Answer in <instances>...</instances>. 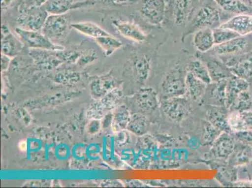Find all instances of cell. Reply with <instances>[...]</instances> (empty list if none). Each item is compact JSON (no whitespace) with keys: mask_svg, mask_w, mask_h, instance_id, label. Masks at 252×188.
Segmentation results:
<instances>
[{"mask_svg":"<svg viewBox=\"0 0 252 188\" xmlns=\"http://www.w3.org/2000/svg\"><path fill=\"white\" fill-rule=\"evenodd\" d=\"M248 47L246 39L243 36L236 38L228 41V42L215 45L213 48L215 54L220 56H228V55L240 54Z\"/></svg>","mask_w":252,"mask_h":188,"instance_id":"obj_17","label":"cell"},{"mask_svg":"<svg viewBox=\"0 0 252 188\" xmlns=\"http://www.w3.org/2000/svg\"><path fill=\"white\" fill-rule=\"evenodd\" d=\"M213 33H214L215 45L221 44L240 36L231 30L222 29L219 27L213 29Z\"/></svg>","mask_w":252,"mask_h":188,"instance_id":"obj_31","label":"cell"},{"mask_svg":"<svg viewBox=\"0 0 252 188\" xmlns=\"http://www.w3.org/2000/svg\"><path fill=\"white\" fill-rule=\"evenodd\" d=\"M223 132L221 130L218 129L214 125H212L209 121H208L204 126L203 132V141L206 144H213L220 135Z\"/></svg>","mask_w":252,"mask_h":188,"instance_id":"obj_33","label":"cell"},{"mask_svg":"<svg viewBox=\"0 0 252 188\" xmlns=\"http://www.w3.org/2000/svg\"><path fill=\"white\" fill-rule=\"evenodd\" d=\"M227 79L221 80L216 82V86L212 91V98H214L217 104L225 105Z\"/></svg>","mask_w":252,"mask_h":188,"instance_id":"obj_32","label":"cell"},{"mask_svg":"<svg viewBox=\"0 0 252 188\" xmlns=\"http://www.w3.org/2000/svg\"><path fill=\"white\" fill-rule=\"evenodd\" d=\"M24 45L13 35L6 23L1 25V50L4 56L13 57L23 49Z\"/></svg>","mask_w":252,"mask_h":188,"instance_id":"obj_11","label":"cell"},{"mask_svg":"<svg viewBox=\"0 0 252 188\" xmlns=\"http://www.w3.org/2000/svg\"><path fill=\"white\" fill-rule=\"evenodd\" d=\"M191 11V0H175L173 17L176 25L185 26Z\"/></svg>","mask_w":252,"mask_h":188,"instance_id":"obj_22","label":"cell"},{"mask_svg":"<svg viewBox=\"0 0 252 188\" xmlns=\"http://www.w3.org/2000/svg\"><path fill=\"white\" fill-rule=\"evenodd\" d=\"M222 29L231 30L240 36L252 33V14L242 13L230 18L228 21L219 25Z\"/></svg>","mask_w":252,"mask_h":188,"instance_id":"obj_10","label":"cell"},{"mask_svg":"<svg viewBox=\"0 0 252 188\" xmlns=\"http://www.w3.org/2000/svg\"><path fill=\"white\" fill-rule=\"evenodd\" d=\"M187 71L183 66L176 65L167 73L161 86L164 97H182L187 94Z\"/></svg>","mask_w":252,"mask_h":188,"instance_id":"obj_2","label":"cell"},{"mask_svg":"<svg viewBox=\"0 0 252 188\" xmlns=\"http://www.w3.org/2000/svg\"><path fill=\"white\" fill-rule=\"evenodd\" d=\"M186 87H187V94L191 100L197 101L200 100L205 95L207 84L204 83L200 79H197L191 72L187 71V76H186Z\"/></svg>","mask_w":252,"mask_h":188,"instance_id":"obj_19","label":"cell"},{"mask_svg":"<svg viewBox=\"0 0 252 188\" xmlns=\"http://www.w3.org/2000/svg\"><path fill=\"white\" fill-rule=\"evenodd\" d=\"M223 10L229 13L242 14L249 13L251 8L241 0H215Z\"/></svg>","mask_w":252,"mask_h":188,"instance_id":"obj_26","label":"cell"},{"mask_svg":"<svg viewBox=\"0 0 252 188\" xmlns=\"http://www.w3.org/2000/svg\"><path fill=\"white\" fill-rule=\"evenodd\" d=\"M160 107L165 115L175 122L185 120L192 112L191 103L183 96L164 97L160 100Z\"/></svg>","mask_w":252,"mask_h":188,"instance_id":"obj_4","label":"cell"},{"mask_svg":"<svg viewBox=\"0 0 252 188\" xmlns=\"http://www.w3.org/2000/svg\"><path fill=\"white\" fill-rule=\"evenodd\" d=\"M208 70H209L212 82H217L220 80L227 79L232 75V73L228 69L224 64L217 61V60L211 59L207 63Z\"/></svg>","mask_w":252,"mask_h":188,"instance_id":"obj_24","label":"cell"},{"mask_svg":"<svg viewBox=\"0 0 252 188\" xmlns=\"http://www.w3.org/2000/svg\"><path fill=\"white\" fill-rule=\"evenodd\" d=\"M15 0H1L2 14H4L14 3Z\"/></svg>","mask_w":252,"mask_h":188,"instance_id":"obj_37","label":"cell"},{"mask_svg":"<svg viewBox=\"0 0 252 188\" xmlns=\"http://www.w3.org/2000/svg\"></svg>","mask_w":252,"mask_h":188,"instance_id":"obj_41","label":"cell"},{"mask_svg":"<svg viewBox=\"0 0 252 188\" xmlns=\"http://www.w3.org/2000/svg\"><path fill=\"white\" fill-rule=\"evenodd\" d=\"M9 62H10V60H9L7 56H4V55L3 54L1 58L2 68H6L7 67Z\"/></svg>","mask_w":252,"mask_h":188,"instance_id":"obj_38","label":"cell"},{"mask_svg":"<svg viewBox=\"0 0 252 188\" xmlns=\"http://www.w3.org/2000/svg\"><path fill=\"white\" fill-rule=\"evenodd\" d=\"M223 63L233 75L252 81V50L224 59Z\"/></svg>","mask_w":252,"mask_h":188,"instance_id":"obj_6","label":"cell"},{"mask_svg":"<svg viewBox=\"0 0 252 188\" xmlns=\"http://www.w3.org/2000/svg\"></svg>","mask_w":252,"mask_h":188,"instance_id":"obj_40","label":"cell"},{"mask_svg":"<svg viewBox=\"0 0 252 188\" xmlns=\"http://www.w3.org/2000/svg\"><path fill=\"white\" fill-rule=\"evenodd\" d=\"M187 70L204 83L207 85L212 83V78H211L206 63L200 60H194L191 62L188 66Z\"/></svg>","mask_w":252,"mask_h":188,"instance_id":"obj_25","label":"cell"},{"mask_svg":"<svg viewBox=\"0 0 252 188\" xmlns=\"http://www.w3.org/2000/svg\"><path fill=\"white\" fill-rule=\"evenodd\" d=\"M193 44L196 49L201 53L213 49L215 45L213 30L210 27L198 30L193 36Z\"/></svg>","mask_w":252,"mask_h":188,"instance_id":"obj_18","label":"cell"},{"mask_svg":"<svg viewBox=\"0 0 252 188\" xmlns=\"http://www.w3.org/2000/svg\"><path fill=\"white\" fill-rule=\"evenodd\" d=\"M47 0H19L17 4V11H20L26 9L39 7L45 3Z\"/></svg>","mask_w":252,"mask_h":188,"instance_id":"obj_35","label":"cell"},{"mask_svg":"<svg viewBox=\"0 0 252 188\" xmlns=\"http://www.w3.org/2000/svg\"><path fill=\"white\" fill-rule=\"evenodd\" d=\"M112 25L121 35L137 43H143L146 40L147 35L140 27L134 22L114 19Z\"/></svg>","mask_w":252,"mask_h":188,"instance_id":"obj_9","label":"cell"},{"mask_svg":"<svg viewBox=\"0 0 252 188\" xmlns=\"http://www.w3.org/2000/svg\"><path fill=\"white\" fill-rule=\"evenodd\" d=\"M72 29H75L82 35L90 36V37L95 39L100 37V36L111 35L98 25L93 22L72 23Z\"/></svg>","mask_w":252,"mask_h":188,"instance_id":"obj_23","label":"cell"},{"mask_svg":"<svg viewBox=\"0 0 252 188\" xmlns=\"http://www.w3.org/2000/svg\"><path fill=\"white\" fill-rule=\"evenodd\" d=\"M129 66L135 77L141 82H145L150 75L151 61L146 54L135 55L129 61Z\"/></svg>","mask_w":252,"mask_h":188,"instance_id":"obj_15","label":"cell"},{"mask_svg":"<svg viewBox=\"0 0 252 188\" xmlns=\"http://www.w3.org/2000/svg\"><path fill=\"white\" fill-rule=\"evenodd\" d=\"M95 40L98 46L104 50L107 56H109L123 45L120 40L112 35L100 36Z\"/></svg>","mask_w":252,"mask_h":188,"instance_id":"obj_27","label":"cell"},{"mask_svg":"<svg viewBox=\"0 0 252 188\" xmlns=\"http://www.w3.org/2000/svg\"><path fill=\"white\" fill-rule=\"evenodd\" d=\"M15 33L25 47L46 50H63V46L53 43L41 31H31L15 27Z\"/></svg>","mask_w":252,"mask_h":188,"instance_id":"obj_5","label":"cell"},{"mask_svg":"<svg viewBox=\"0 0 252 188\" xmlns=\"http://www.w3.org/2000/svg\"><path fill=\"white\" fill-rule=\"evenodd\" d=\"M230 157V162L233 166H246L252 159V144L244 143L236 146Z\"/></svg>","mask_w":252,"mask_h":188,"instance_id":"obj_21","label":"cell"},{"mask_svg":"<svg viewBox=\"0 0 252 188\" xmlns=\"http://www.w3.org/2000/svg\"><path fill=\"white\" fill-rule=\"evenodd\" d=\"M72 24L70 15L68 13L50 15L41 31L53 43L65 42L72 31Z\"/></svg>","mask_w":252,"mask_h":188,"instance_id":"obj_1","label":"cell"},{"mask_svg":"<svg viewBox=\"0 0 252 188\" xmlns=\"http://www.w3.org/2000/svg\"><path fill=\"white\" fill-rule=\"evenodd\" d=\"M227 119L229 127L232 131L238 132L252 130V110L231 111Z\"/></svg>","mask_w":252,"mask_h":188,"instance_id":"obj_12","label":"cell"},{"mask_svg":"<svg viewBox=\"0 0 252 188\" xmlns=\"http://www.w3.org/2000/svg\"><path fill=\"white\" fill-rule=\"evenodd\" d=\"M84 0H47L43 6L50 15H60L78 10Z\"/></svg>","mask_w":252,"mask_h":188,"instance_id":"obj_16","label":"cell"},{"mask_svg":"<svg viewBox=\"0 0 252 188\" xmlns=\"http://www.w3.org/2000/svg\"><path fill=\"white\" fill-rule=\"evenodd\" d=\"M231 111H244L252 110V96L249 91H244L238 94L235 102L230 107Z\"/></svg>","mask_w":252,"mask_h":188,"instance_id":"obj_29","label":"cell"},{"mask_svg":"<svg viewBox=\"0 0 252 188\" xmlns=\"http://www.w3.org/2000/svg\"><path fill=\"white\" fill-rule=\"evenodd\" d=\"M88 6L100 4L107 6H119L131 5L138 2V0H87Z\"/></svg>","mask_w":252,"mask_h":188,"instance_id":"obj_34","label":"cell"},{"mask_svg":"<svg viewBox=\"0 0 252 188\" xmlns=\"http://www.w3.org/2000/svg\"><path fill=\"white\" fill-rule=\"evenodd\" d=\"M18 13L15 27L31 31H42L49 15L43 6L26 9Z\"/></svg>","mask_w":252,"mask_h":188,"instance_id":"obj_3","label":"cell"},{"mask_svg":"<svg viewBox=\"0 0 252 188\" xmlns=\"http://www.w3.org/2000/svg\"><path fill=\"white\" fill-rule=\"evenodd\" d=\"M246 166H248V168L250 169V171H251L252 173V159L251 161H250L249 163L247 164Z\"/></svg>","mask_w":252,"mask_h":188,"instance_id":"obj_39","label":"cell"},{"mask_svg":"<svg viewBox=\"0 0 252 188\" xmlns=\"http://www.w3.org/2000/svg\"><path fill=\"white\" fill-rule=\"evenodd\" d=\"M249 82L241 78L231 75L227 79L226 88L225 106L228 109H230L231 105L235 102L238 94L242 92L249 91Z\"/></svg>","mask_w":252,"mask_h":188,"instance_id":"obj_14","label":"cell"},{"mask_svg":"<svg viewBox=\"0 0 252 188\" xmlns=\"http://www.w3.org/2000/svg\"><path fill=\"white\" fill-rule=\"evenodd\" d=\"M208 121L222 132L231 130L228 124V116L217 110H210L207 113Z\"/></svg>","mask_w":252,"mask_h":188,"instance_id":"obj_28","label":"cell"},{"mask_svg":"<svg viewBox=\"0 0 252 188\" xmlns=\"http://www.w3.org/2000/svg\"><path fill=\"white\" fill-rule=\"evenodd\" d=\"M236 136L243 143L252 144V130L236 132Z\"/></svg>","mask_w":252,"mask_h":188,"instance_id":"obj_36","label":"cell"},{"mask_svg":"<svg viewBox=\"0 0 252 188\" xmlns=\"http://www.w3.org/2000/svg\"><path fill=\"white\" fill-rule=\"evenodd\" d=\"M139 106L144 111H155L160 105L157 92L153 88L142 89L137 97Z\"/></svg>","mask_w":252,"mask_h":188,"instance_id":"obj_20","label":"cell"},{"mask_svg":"<svg viewBox=\"0 0 252 188\" xmlns=\"http://www.w3.org/2000/svg\"><path fill=\"white\" fill-rule=\"evenodd\" d=\"M150 123L145 116L137 115L130 123L129 129L135 134L144 135L148 132Z\"/></svg>","mask_w":252,"mask_h":188,"instance_id":"obj_30","label":"cell"},{"mask_svg":"<svg viewBox=\"0 0 252 188\" xmlns=\"http://www.w3.org/2000/svg\"><path fill=\"white\" fill-rule=\"evenodd\" d=\"M166 9L165 0H143L140 13L146 22L157 26L163 21Z\"/></svg>","mask_w":252,"mask_h":188,"instance_id":"obj_7","label":"cell"},{"mask_svg":"<svg viewBox=\"0 0 252 188\" xmlns=\"http://www.w3.org/2000/svg\"><path fill=\"white\" fill-rule=\"evenodd\" d=\"M220 11L216 6L206 4L199 9L191 25L193 29H201L219 24L220 22Z\"/></svg>","mask_w":252,"mask_h":188,"instance_id":"obj_8","label":"cell"},{"mask_svg":"<svg viewBox=\"0 0 252 188\" xmlns=\"http://www.w3.org/2000/svg\"><path fill=\"white\" fill-rule=\"evenodd\" d=\"M234 139L227 132H222L213 143L212 153L214 157L226 159L230 157L235 148Z\"/></svg>","mask_w":252,"mask_h":188,"instance_id":"obj_13","label":"cell"}]
</instances>
